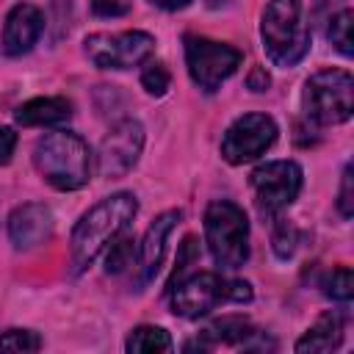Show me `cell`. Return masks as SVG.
I'll return each mask as SVG.
<instances>
[{
  "instance_id": "cell-12",
  "label": "cell",
  "mask_w": 354,
  "mask_h": 354,
  "mask_svg": "<svg viewBox=\"0 0 354 354\" xmlns=\"http://www.w3.org/2000/svg\"><path fill=\"white\" fill-rule=\"evenodd\" d=\"M183 218L180 210H166L160 213L144 232L138 243V263H136V290H144L160 271L163 254H166V238L174 230V224Z\"/></svg>"
},
{
  "instance_id": "cell-4",
  "label": "cell",
  "mask_w": 354,
  "mask_h": 354,
  "mask_svg": "<svg viewBox=\"0 0 354 354\" xmlns=\"http://www.w3.org/2000/svg\"><path fill=\"white\" fill-rule=\"evenodd\" d=\"M249 299H252L249 282L224 279L216 271H199L169 285L171 313L180 318H199L224 301H249Z\"/></svg>"
},
{
  "instance_id": "cell-29",
  "label": "cell",
  "mask_w": 354,
  "mask_h": 354,
  "mask_svg": "<svg viewBox=\"0 0 354 354\" xmlns=\"http://www.w3.org/2000/svg\"><path fill=\"white\" fill-rule=\"evenodd\" d=\"M268 83H271V77H268V72H266L263 66H254V69L249 72V77H246V86H249L252 91H266Z\"/></svg>"
},
{
  "instance_id": "cell-28",
  "label": "cell",
  "mask_w": 354,
  "mask_h": 354,
  "mask_svg": "<svg viewBox=\"0 0 354 354\" xmlns=\"http://www.w3.org/2000/svg\"><path fill=\"white\" fill-rule=\"evenodd\" d=\"M14 149H17V133L11 127H0V166L11 160Z\"/></svg>"
},
{
  "instance_id": "cell-18",
  "label": "cell",
  "mask_w": 354,
  "mask_h": 354,
  "mask_svg": "<svg viewBox=\"0 0 354 354\" xmlns=\"http://www.w3.org/2000/svg\"><path fill=\"white\" fill-rule=\"evenodd\" d=\"M124 348H127L130 354H152V351H171L174 343H171V335H169L163 326L141 324V326H136V329L127 335Z\"/></svg>"
},
{
  "instance_id": "cell-15",
  "label": "cell",
  "mask_w": 354,
  "mask_h": 354,
  "mask_svg": "<svg viewBox=\"0 0 354 354\" xmlns=\"http://www.w3.org/2000/svg\"><path fill=\"white\" fill-rule=\"evenodd\" d=\"M257 335V329L241 318V315H224L218 321H213L202 337H196L194 343H185V348H199V351H210V348H218V346H243V348H252V337Z\"/></svg>"
},
{
  "instance_id": "cell-10",
  "label": "cell",
  "mask_w": 354,
  "mask_h": 354,
  "mask_svg": "<svg viewBox=\"0 0 354 354\" xmlns=\"http://www.w3.org/2000/svg\"><path fill=\"white\" fill-rule=\"evenodd\" d=\"M277 122L266 113H243L238 116L224 138H221V158L232 166H243L266 155L277 141Z\"/></svg>"
},
{
  "instance_id": "cell-22",
  "label": "cell",
  "mask_w": 354,
  "mask_h": 354,
  "mask_svg": "<svg viewBox=\"0 0 354 354\" xmlns=\"http://www.w3.org/2000/svg\"><path fill=\"white\" fill-rule=\"evenodd\" d=\"M0 348L3 351H39L41 337L30 329H8L0 335Z\"/></svg>"
},
{
  "instance_id": "cell-30",
  "label": "cell",
  "mask_w": 354,
  "mask_h": 354,
  "mask_svg": "<svg viewBox=\"0 0 354 354\" xmlns=\"http://www.w3.org/2000/svg\"><path fill=\"white\" fill-rule=\"evenodd\" d=\"M149 3H155L158 8H166V11H180V8H185L191 0H149Z\"/></svg>"
},
{
  "instance_id": "cell-19",
  "label": "cell",
  "mask_w": 354,
  "mask_h": 354,
  "mask_svg": "<svg viewBox=\"0 0 354 354\" xmlns=\"http://www.w3.org/2000/svg\"><path fill=\"white\" fill-rule=\"evenodd\" d=\"M108 246H111L108 254H105V271H108V274H122L124 268L133 266L136 246H133V238H130L127 232H119Z\"/></svg>"
},
{
  "instance_id": "cell-11",
  "label": "cell",
  "mask_w": 354,
  "mask_h": 354,
  "mask_svg": "<svg viewBox=\"0 0 354 354\" xmlns=\"http://www.w3.org/2000/svg\"><path fill=\"white\" fill-rule=\"evenodd\" d=\"M144 149V127L136 119H122L116 122L108 136L100 141L97 149V171L102 177H124L136 163Z\"/></svg>"
},
{
  "instance_id": "cell-23",
  "label": "cell",
  "mask_w": 354,
  "mask_h": 354,
  "mask_svg": "<svg viewBox=\"0 0 354 354\" xmlns=\"http://www.w3.org/2000/svg\"><path fill=\"white\" fill-rule=\"evenodd\" d=\"M169 83H171V75H169V69L163 66V64H147L144 66V72H141V86L147 88V94H152V97H163L166 91H169Z\"/></svg>"
},
{
  "instance_id": "cell-3",
  "label": "cell",
  "mask_w": 354,
  "mask_h": 354,
  "mask_svg": "<svg viewBox=\"0 0 354 354\" xmlns=\"http://www.w3.org/2000/svg\"><path fill=\"white\" fill-rule=\"evenodd\" d=\"M260 39L266 55L277 66H296L310 50V28L301 17L299 0H268L260 19Z\"/></svg>"
},
{
  "instance_id": "cell-9",
  "label": "cell",
  "mask_w": 354,
  "mask_h": 354,
  "mask_svg": "<svg viewBox=\"0 0 354 354\" xmlns=\"http://www.w3.org/2000/svg\"><path fill=\"white\" fill-rule=\"evenodd\" d=\"M301 166L296 160H268L252 171V191L263 216H277L301 191Z\"/></svg>"
},
{
  "instance_id": "cell-1",
  "label": "cell",
  "mask_w": 354,
  "mask_h": 354,
  "mask_svg": "<svg viewBox=\"0 0 354 354\" xmlns=\"http://www.w3.org/2000/svg\"><path fill=\"white\" fill-rule=\"evenodd\" d=\"M136 213H138V202L127 191L111 194L102 202H97L91 210H86L80 216V221L75 224L72 241H69V249H72V271L75 274L86 271L108 249V243L119 232H124L130 227V221L136 218Z\"/></svg>"
},
{
  "instance_id": "cell-6",
  "label": "cell",
  "mask_w": 354,
  "mask_h": 354,
  "mask_svg": "<svg viewBox=\"0 0 354 354\" xmlns=\"http://www.w3.org/2000/svg\"><path fill=\"white\" fill-rule=\"evenodd\" d=\"M304 116L315 124H343L354 111V77L348 69H321L301 91Z\"/></svg>"
},
{
  "instance_id": "cell-26",
  "label": "cell",
  "mask_w": 354,
  "mask_h": 354,
  "mask_svg": "<svg viewBox=\"0 0 354 354\" xmlns=\"http://www.w3.org/2000/svg\"><path fill=\"white\" fill-rule=\"evenodd\" d=\"M196 257H199L196 238H194V235H188V238L180 243V252H177V263H174V277H171V282H174V279H180V277L185 274V268H188ZM171 282H169V285H171Z\"/></svg>"
},
{
  "instance_id": "cell-14",
  "label": "cell",
  "mask_w": 354,
  "mask_h": 354,
  "mask_svg": "<svg viewBox=\"0 0 354 354\" xmlns=\"http://www.w3.org/2000/svg\"><path fill=\"white\" fill-rule=\"evenodd\" d=\"M41 30H44V17L36 6H30V3L14 6L3 25V53L11 58L25 55L39 41Z\"/></svg>"
},
{
  "instance_id": "cell-20",
  "label": "cell",
  "mask_w": 354,
  "mask_h": 354,
  "mask_svg": "<svg viewBox=\"0 0 354 354\" xmlns=\"http://www.w3.org/2000/svg\"><path fill=\"white\" fill-rule=\"evenodd\" d=\"M321 288H324V293H326L332 301H348V299L354 296V274H351V268H348V266L332 268V271L324 277Z\"/></svg>"
},
{
  "instance_id": "cell-17",
  "label": "cell",
  "mask_w": 354,
  "mask_h": 354,
  "mask_svg": "<svg viewBox=\"0 0 354 354\" xmlns=\"http://www.w3.org/2000/svg\"><path fill=\"white\" fill-rule=\"evenodd\" d=\"M340 343H343V318L337 313H324L296 340V351L299 354H324V351H335Z\"/></svg>"
},
{
  "instance_id": "cell-5",
  "label": "cell",
  "mask_w": 354,
  "mask_h": 354,
  "mask_svg": "<svg viewBox=\"0 0 354 354\" xmlns=\"http://www.w3.org/2000/svg\"><path fill=\"white\" fill-rule=\"evenodd\" d=\"M205 243L218 268L235 271L249 260V221L246 213L230 202L216 199L205 210Z\"/></svg>"
},
{
  "instance_id": "cell-2",
  "label": "cell",
  "mask_w": 354,
  "mask_h": 354,
  "mask_svg": "<svg viewBox=\"0 0 354 354\" xmlns=\"http://www.w3.org/2000/svg\"><path fill=\"white\" fill-rule=\"evenodd\" d=\"M33 166L55 191H77L88 183L91 152L88 144L69 130H53L33 147Z\"/></svg>"
},
{
  "instance_id": "cell-24",
  "label": "cell",
  "mask_w": 354,
  "mask_h": 354,
  "mask_svg": "<svg viewBox=\"0 0 354 354\" xmlns=\"http://www.w3.org/2000/svg\"><path fill=\"white\" fill-rule=\"evenodd\" d=\"M271 243H274V252H277V257H282V260H288L293 252H296V246H299V232H296V227L293 224H277L274 227V235H271Z\"/></svg>"
},
{
  "instance_id": "cell-8",
  "label": "cell",
  "mask_w": 354,
  "mask_h": 354,
  "mask_svg": "<svg viewBox=\"0 0 354 354\" xmlns=\"http://www.w3.org/2000/svg\"><path fill=\"white\" fill-rule=\"evenodd\" d=\"M83 53L100 69H133L149 61L155 53V39L144 30L91 33L83 41Z\"/></svg>"
},
{
  "instance_id": "cell-13",
  "label": "cell",
  "mask_w": 354,
  "mask_h": 354,
  "mask_svg": "<svg viewBox=\"0 0 354 354\" xmlns=\"http://www.w3.org/2000/svg\"><path fill=\"white\" fill-rule=\"evenodd\" d=\"M53 227H55L53 213L41 202H25L8 216V238L19 252L47 243L53 235Z\"/></svg>"
},
{
  "instance_id": "cell-25",
  "label": "cell",
  "mask_w": 354,
  "mask_h": 354,
  "mask_svg": "<svg viewBox=\"0 0 354 354\" xmlns=\"http://www.w3.org/2000/svg\"><path fill=\"white\" fill-rule=\"evenodd\" d=\"M354 177H351V166L343 169V180H340V194H337V210L343 218H351L354 213V188H351Z\"/></svg>"
},
{
  "instance_id": "cell-21",
  "label": "cell",
  "mask_w": 354,
  "mask_h": 354,
  "mask_svg": "<svg viewBox=\"0 0 354 354\" xmlns=\"http://www.w3.org/2000/svg\"><path fill=\"white\" fill-rule=\"evenodd\" d=\"M351 19H354V14L348 11V8H343L340 14H335L332 19H329V28H326V36H329V41L335 44V50L340 53V55H351L354 53V41H351Z\"/></svg>"
},
{
  "instance_id": "cell-16",
  "label": "cell",
  "mask_w": 354,
  "mask_h": 354,
  "mask_svg": "<svg viewBox=\"0 0 354 354\" xmlns=\"http://www.w3.org/2000/svg\"><path fill=\"white\" fill-rule=\"evenodd\" d=\"M72 116V102L66 97H36L17 108L14 119L22 127H55Z\"/></svg>"
},
{
  "instance_id": "cell-7",
  "label": "cell",
  "mask_w": 354,
  "mask_h": 354,
  "mask_svg": "<svg viewBox=\"0 0 354 354\" xmlns=\"http://www.w3.org/2000/svg\"><path fill=\"white\" fill-rule=\"evenodd\" d=\"M241 58H243L241 50L232 47V44L213 41V39L194 36V33L185 36V66H188V75L207 94L221 88V83L241 66Z\"/></svg>"
},
{
  "instance_id": "cell-27",
  "label": "cell",
  "mask_w": 354,
  "mask_h": 354,
  "mask_svg": "<svg viewBox=\"0 0 354 354\" xmlns=\"http://www.w3.org/2000/svg\"><path fill=\"white\" fill-rule=\"evenodd\" d=\"M91 11L97 17H122V14H127V3H119V0H94L91 3Z\"/></svg>"
}]
</instances>
